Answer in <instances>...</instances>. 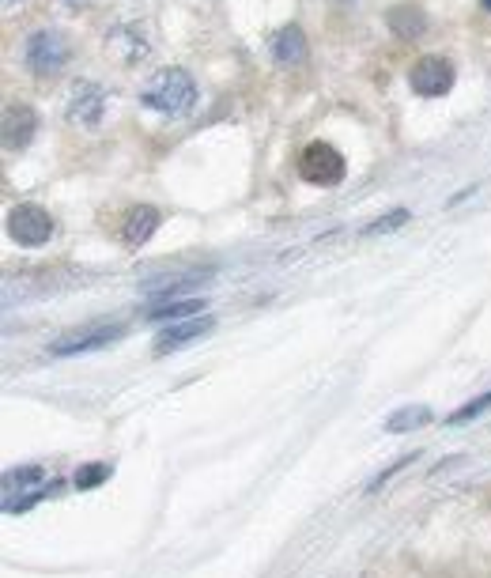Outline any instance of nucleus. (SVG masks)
Returning <instances> with one entry per match:
<instances>
[{
    "label": "nucleus",
    "mask_w": 491,
    "mask_h": 578,
    "mask_svg": "<svg viewBox=\"0 0 491 578\" xmlns=\"http://www.w3.org/2000/svg\"><path fill=\"white\" fill-rule=\"evenodd\" d=\"M140 102L163 118H182L197 102V84L186 68H163L159 76H152V84L140 91Z\"/></svg>",
    "instance_id": "1"
},
{
    "label": "nucleus",
    "mask_w": 491,
    "mask_h": 578,
    "mask_svg": "<svg viewBox=\"0 0 491 578\" xmlns=\"http://www.w3.org/2000/svg\"><path fill=\"white\" fill-rule=\"evenodd\" d=\"M23 65L31 68L38 80L57 76L68 65V38L61 31H53V27L31 31L27 42H23Z\"/></svg>",
    "instance_id": "2"
},
{
    "label": "nucleus",
    "mask_w": 491,
    "mask_h": 578,
    "mask_svg": "<svg viewBox=\"0 0 491 578\" xmlns=\"http://www.w3.org/2000/svg\"><path fill=\"white\" fill-rule=\"evenodd\" d=\"M344 174H348L344 155H340L333 144H325V140H310L303 152H299V178L310 182V186H325V189L340 186Z\"/></svg>",
    "instance_id": "3"
},
{
    "label": "nucleus",
    "mask_w": 491,
    "mask_h": 578,
    "mask_svg": "<svg viewBox=\"0 0 491 578\" xmlns=\"http://www.w3.org/2000/svg\"><path fill=\"white\" fill-rule=\"evenodd\" d=\"M121 333H125V325H84V329H72V333H65V337H57L50 344V356L57 359H76V356H87V352H102V348H110L114 340H121Z\"/></svg>",
    "instance_id": "4"
},
{
    "label": "nucleus",
    "mask_w": 491,
    "mask_h": 578,
    "mask_svg": "<svg viewBox=\"0 0 491 578\" xmlns=\"http://www.w3.org/2000/svg\"><path fill=\"white\" fill-rule=\"evenodd\" d=\"M8 235L12 242L27 246V250H38L53 238V216L42 208V204H16L8 212Z\"/></svg>",
    "instance_id": "5"
},
{
    "label": "nucleus",
    "mask_w": 491,
    "mask_h": 578,
    "mask_svg": "<svg viewBox=\"0 0 491 578\" xmlns=\"http://www.w3.org/2000/svg\"><path fill=\"white\" fill-rule=\"evenodd\" d=\"M458 80V68L450 65L446 57H420L412 72H408V87H412V95H420V99H442V95H450V87Z\"/></svg>",
    "instance_id": "6"
},
{
    "label": "nucleus",
    "mask_w": 491,
    "mask_h": 578,
    "mask_svg": "<svg viewBox=\"0 0 491 578\" xmlns=\"http://www.w3.org/2000/svg\"><path fill=\"white\" fill-rule=\"evenodd\" d=\"M102 110H106V91L95 80H80V84L72 87V99H68V121L72 125L95 129L102 121Z\"/></svg>",
    "instance_id": "7"
},
{
    "label": "nucleus",
    "mask_w": 491,
    "mask_h": 578,
    "mask_svg": "<svg viewBox=\"0 0 491 578\" xmlns=\"http://www.w3.org/2000/svg\"><path fill=\"white\" fill-rule=\"evenodd\" d=\"M212 329H216V318H208V314H201V318H189V322H174L170 329H163V337L155 340V356L178 352V348H186V344H193V340L208 337Z\"/></svg>",
    "instance_id": "8"
},
{
    "label": "nucleus",
    "mask_w": 491,
    "mask_h": 578,
    "mask_svg": "<svg viewBox=\"0 0 491 578\" xmlns=\"http://www.w3.org/2000/svg\"><path fill=\"white\" fill-rule=\"evenodd\" d=\"M34 129H38V114H34L31 106H23V102H12L8 110H4V148L8 152H19V148H27L34 140Z\"/></svg>",
    "instance_id": "9"
},
{
    "label": "nucleus",
    "mask_w": 491,
    "mask_h": 578,
    "mask_svg": "<svg viewBox=\"0 0 491 578\" xmlns=\"http://www.w3.org/2000/svg\"><path fill=\"white\" fill-rule=\"evenodd\" d=\"M159 223H163L159 208H152V204H136L133 212L125 216V223H121V242H125L129 250H136V246H144V242L159 231Z\"/></svg>",
    "instance_id": "10"
},
{
    "label": "nucleus",
    "mask_w": 491,
    "mask_h": 578,
    "mask_svg": "<svg viewBox=\"0 0 491 578\" xmlns=\"http://www.w3.org/2000/svg\"><path fill=\"white\" fill-rule=\"evenodd\" d=\"M306 57H310V46H306V34L299 31L295 23L272 34V61H276V65L295 68V65H303Z\"/></svg>",
    "instance_id": "11"
},
{
    "label": "nucleus",
    "mask_w": 491,
    "mask_h": 578,
    "mask_svg": "<svg viewBox=\"0 0 491 578\" xmlns=\"http://www.w3.org/2000/svg\"><path fill=\"white\" fill-rule=\"evenodd\" d=\"M204 299H193V295H189V299H170V303H155V306H148V310H144V318H148V322H189V318H201V310H204Z\"/></svg>",
    "instance_id": "12"
},
{
    "label": "nucleus",
    "mask_w": 491,
    "mask_h": 578,
    "mask_svg": "<svg viewBox=\"0 0 491 578\" xmlns=\"http://www.w3.org/2000/svg\"><path fill=\"white\" fill-rule=\"evenodd\" d=\"M38 488H46V469L42 465H23V469H8L4 473V499H16V492L31 495Z\"/></svg>",
    "instance_id": "13"
},
{
    "label": "nucleus",
    "mask_w": 491,
    "mask_h": 578,
    "mask_svg": "<svg viewBox=\"0 0 491 578\" xmlns=\"http://www.w3.org/2000/svg\"><path fill=\"white\" fill-rule=\"evenodd\" d=\"M390 31L401 38H420L427 31V12L416 4H397L390 12Z\"/></svg>",
    "instance_id": "14"
},
{
    "label": "nucleus",
    "mask_w": 491,
    "mask_h": 578,
    "mask_svg": "<svg viewBox=\"0 0 491 578\" xmlns=\"http://www.w3.org/2000/svg\"><path fill=\"white\" fill-rule=\"evenodd\" d=\"M427 424H431V408L405 405L386 420V431H390V435H405V431H420V427H427Z\"/></svg>",
    "instance_id": "15"
},
{
    "label": "nucleus",
    "mask_w": 491,
    "mask_h": 578,
    "mask_svg": "<svg viewBox=\"0 0 491 578\" xmlns=\"http://www.w3.org/2000/svg\"><path fill=\"white\" fill-rule=\"evenodd\" d=\"M412 220V208H393V212H386L382 220H374L363 227V235H390V231H397V227H405V223Z\"/></svg>",
    "instance_id": "16"
},
{
    "label": "nucleus",
    "mask_w": 491,
    "mask_h": 578,
    "mask_svg": "<svg viewBox=\"0 0 491 578\" xmlns=\"http://www.w3.org/2000/svg\"><path fill=\"white\" fill-rule=\"evenodd\" d=\"M57 488H61V480H50V484H46V488H38V492H31V495H19V499H8V503H4V514H23V510L38 507V503H42L46 495H53V492H57Z\"/></svg>",
    "instance_id": "17"
},
{
    "label": "nucleus",
    "mask_w": 491,
    "mask_h": 578,
    "mask_svg": "<svg viewBox=\"0 0 491 578\" xmlns=\"http://www.w3.org/2000/svg\"><path fill=\"white\" fill-rule=\"evenodd\" d=\"M110 473H114V469H110L106 461L84 465V469L76 473V488H80V492H91V488H99V484H106V480H110Z\"/></svg>",
    "instance_id": "18"
},
{
    "label": "nucleus",
    "mask_w": 491,
    "mask_h": 578,
    "mask_svg": "<svg viewBox=\"0 0 491 578\" xmlns=\"http://www.w3.org/2000/svg\"><path fill=\"white\" fill-rule=\"evenodd\" d=\"M488 408H491V390L484 393V397L469 401V405H461L458 412H450V424H465V420H476V416H484Z\"/></svg>",
    "instance_id": "19"
},
{
    "label": "nucleus",
    "mask_w": 491,
    "mask_h": 578,
    "mask_svg": "<svg viewBox=\"0 0 491 578\" xmlns=\"http://www.w3.org/2000/svg\"><path fill=\"white\" fill-rule=\"evenodd\" d=\"M412 458H416V454H405V458L397 461V465H390V469H386V473H382V476H374L371 488H367V492H378V488H382V484H386L390 476H397V473H401V469H405V465H412Z\"/></svg>",
    "instance_id": "20"
},
{
    "label": "nucleus",
    "mask_w": 491,
    "mask_h": 578,
    "mask_svg": "<svg viewBox=\"0 0 491 578\" xmlns=\"http://www.w3.org/2000/svg\"><path fill=\"white\" fill-rule=\"evenodd\" d=\"M480 8H484V12H491V0H480Z\"/></svg>",
    "instance_id": "21"
},
{
    "label": "nucleus",
    "mask_w": 491,
    "mask_h": 578,
    "mask_svg": "<svg viewBox=\"0 0 491 578\" xmlns=\"http://www.w3.org/2000/svg\"><path fill=\"white\" fill-rule=\"evenodd\" d=\"M4 4H8V8H16V4H19V0H4Z\"/></svg>",
    "instance_id": "22"
}]
</instances>
